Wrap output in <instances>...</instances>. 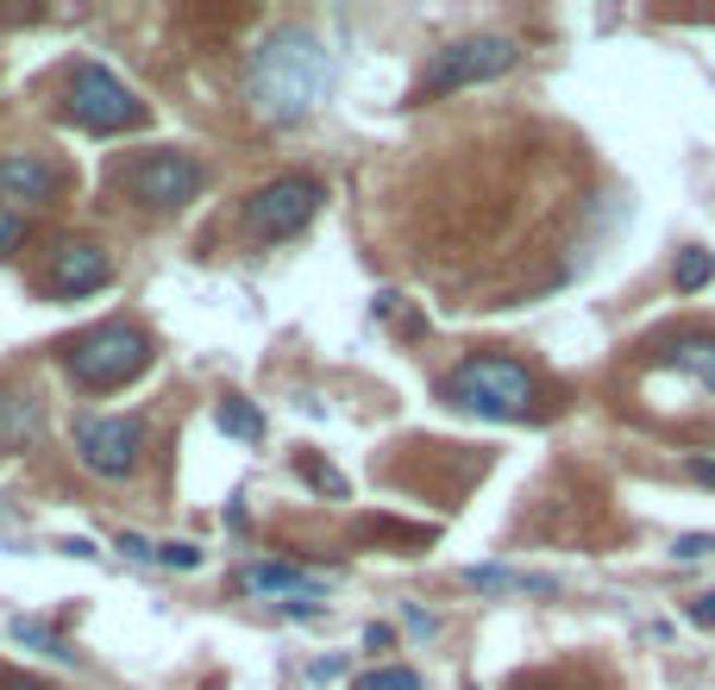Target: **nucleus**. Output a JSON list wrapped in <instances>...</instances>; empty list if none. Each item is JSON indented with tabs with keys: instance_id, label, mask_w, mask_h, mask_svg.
<instances>
[{
	"instance_id": "14",
	"label": "nucleus",
	"mask_w": 715,
	"mask_h": 690,
	"mask_svg": "<svg viewBox=\"0 0 715 690\" xmlns=\"http://www.w3.org/2000/svg\"><path fill=\"white\" fill-rule=\"evenodd\" d=\"M671 364H678L696 389L715 396V339H684V346H671Z\"/></svg>"
},
{
	"instance_id": "13",
	"label": "nucleus",
	"mask_w": 715,
	"mask_h": 690,
	"mask_svg": "<svg viewBox=\"0 0 715 690\" xmlns=\"http://www.w3.org/2000/svg\"><path fill=\"white\" fill-rule=\"evenodd\" d=\"M464 584L477 590H534V596H553L559 578H540V571H502V565H471L464 571Z\"/></svg>"
},
{
	"instance_id": "27",
	"label": "nucleus",
	"mask_w": 715,
	"mask_h": 690,
	"mask_svg": "<svg viewBox=\"0 0 715 690\" xmlns=\"http://www.w3.org/2000/svg\"><path fill=\"white\" fill-rule=\"evenodd\" d=\"M402 621H409L414 634H434V615H427V609H409V615H402Z\"/></svg>"
},
{
	"instance_id": "26",
	"label": "nucleus",
	"mask_w": 715,
	"mask_h": 690,
	"mask_svg": "<svg viewBox=\"0 0 715 690\" xmlns=\"http://www.w3.org/2000/svg\"><path fill=\"white\" fill-rule=\"evenodd\" d=\"M690 615H696L703 628H715V590H710V596H696V603H690Z\"/></svg>"
},
{
	"instance_id": "5",
	"label": "nucleus",
	"mask_w": 715,
	"mask_h": 690,
	"mask_svg": "<svg viewBox=\"0 0 715 690\" xmlns=\"http://www.w3.org/2000/svg\"><path fill=\"white\" fill-rule=\"evenodd\" d=\"M202 182H207V170L189 152H145V157H132L126 170H120V189H126L138 207H157V214L189 207L195 195H202Z\"/></svg>"
},
{
	"instance_id": "16",
	"label": "nucleus",
	"mask_w": 715,
	"mask_h": 690,
	"mask_svg": "<svg viewBox=\"0 0 715 690\" xmlns=\"http://www.w3.org/2000/svg\"><path fill=\"white\" fill-rule=\"evenodd\" d=\"M715 277V264H710V252H696V245H690L684 257H678V289H684V295H696V289H703V282Z\"/></svg>"
},
{
	"instance_id": "20",
	"label": "nucleus",
	"mask_w": 715,
	"mask_h": 690,
	"mask_svg": "<svg viewBox=\"0 0 715 690\" xmlns=\"http://www.w3.org/2000/svg\"><path fill=\"white\" fill-rule=\"evenodd\" d=\"M715 553V534H678L671 540V559H710Z\"/></svg>"
},
{
	"instance_id": "28",
	"label": "nucleus",
	"mask_w": 715,
	"mask_h": 690,
	"mask_svg": "<svg viewBox=\"0 0 715 690\" xmlns=\"http://www.w3.org/2000/svg\"><path fill=\"white\" fill-rule=\"evenodd\" d=\"M0 690H45V685H32V678H0Z\"/></svg>"
},
{
	"instance_id": "23",
	"label": "nucleus",
	"mask_w": 715,
	"mask_h": 690,
	"mask_svg": "<svg viewBox=\"0 0 715 690\" xmlns=\"http://www.w3.org/2000/svg\"><path fill=\"white\" fill-rule=\"evenodd\" d=\"M120 553L145 565V559H152V540H145V534H120Z\"/></svg>"
},
{
	"instance_id": "8",
	"label": "nucleus",
	"mask_w": 715,
	"mask_h": 690,
	"mask_svg": "<svg viewBox=\"0 0 715 690\" xmlns=\"http://www.w3.org/2000/svg\"><path fill=\"white\" fill-rule=\"evenodd\" d=\"M138 446H145V427L126 414H82L76 421V459L95 477H126L138 464Z\"/></svg>"
},
{
	"instance_id": "6",
	"label": "nucleus",
	"mask_w": 715,
	"mask_h": 690,
	"mask_svg": "<svg viewBox=\"0 0 715 690\" xmlns=\"http://www.w3.org/2000/svg\"><path fill=\"white\" fill-rule=\"evenodd\" d=\"M70 120L88 126V132H132L145 120V107H138V95H132L113 70L76 63V70H70Z\"/></svg>"
},
{
	"instance_id": "11",
	"label": "nucleus",
	"mask_w": 715,
	"mask_h": 690,
	"mask_svg": "<svg viewBox=\"0 0 715 690\" xmlns=\"http://www.w3.org/2000/svg\"><path fill=\"white\" fill-rule=\"evenodd\" d=\"M0 195L20 202V207L51 202L57 195V170L45 164V157H32V152H7L0 157Z\"/></svg>"
},
{
	"instance_id": "9",
	"label": "nucleus",
	"mask_w": 715,
	"mask_h": 690,
	"mask_svg": "<svg viewBox=\"0 0 715 690\" xmlns=\"http://www.w3.org/2000/svg\"><path fill=\"white\" fill-rule=\"evenodd\" d=\"M113 282V257L101 245H88V239H70V245H57L51 257V289L57 295H95Z\"/></svg>"
},
{
	"instance_id": "10",
	"label": "nucleus",
	"mask_w": 715,
	"mask_h": 690,
	"mask_svg": "<svg viewBox=\"0 0 715 690\" xmlns=\"http://www.w3.org/2000/svg\"><path fill=\"white\" fill-rule=\"evenodd\" d=\"M239 590L245 596H282V603H295V596H314L320 603V578L314 571H302V565H282V559H257V565H245L239 571Z\"/></svg>"
},
{
	"instance_id": "22",
	"label": "nucleus",
	"mask_w": 715,
	"mask_h": 690,
	"mask_svg": "<svg viewBox=\"0 0 715 690\" xmlns=\"http://www.w3.org/2000/svg\"><path fill=\"white\" fill-rule=\"evenodd\" d=\"M20 239H26V227H20V214H13V207H0V257L13 252Z\"/></svg>"
},
{
	"instance_id": "21",
	"label": "nucleus",
	"mask_w": 715,
	"mask_h": 690,
	"mask_svg": "<svg viewBox=\"0 0 715 690\" xmlns=\"http://www.w3.org/2000/svg\"><path fill=\"white\" fill-rule=\"evenodd\" d=\"M307 471V484L314 489H327V496H346V477H339V471H327V464H302Z\"/></svg>"
},
{
	"instance_id": "4",
	"label": "nucleus",
	"mask_w": 715,
	"mask_h": 690,
	"mask_svg": "<svg viewBox=\"0 0 715 690\" xmlns=\"http://www.w3.org/2000/svg\"><path fill=\"white\" fill-rule=\"evenodd\" d=\"M514 63H521V45H514V38H496V32H489V38H459V45L434 51V63L421 70V95H459V88L509 76Z\"/></svg>"
},
{
	"instance_id": "19",
	"label": "nucleus",
	"mask_w": 715,
	"mask_h": 690,
	"mask_svg": "<svg viewBox=\"0 0 715 690\" xmlns=\"http://www.w3.org/2000/svg\"><path fill=\"white\" fill-rule=\"evenodd\" d=\"M358 690H421V678H414V671H402V665H389V671L358 678Z\"/></svg>"
},
{
	"instance_id": "15",
	"label": "nucleus",
	"mask_w": 715,
	"mask_h": 690,
	"mask_svg": "<svg viewBox=\"0 0 715 690\" xmlns=\"http://www.w3.org/2000/svg\"><path fill=\"white\" fill-rule=\"evenodd\" d=\"M214 421H220V434H232V439H264L257 409H252V402H239V396H227V402L214 409Z\"/></svg>"
},
{
	"instance_id": "2",
	"label": "nucleus",
	"mask_w": 715,
	"mask_h": 690,
	"mask_svg": "<svg viewBox=\"0 0 715 690\" xmlns=\"http://www.w3.org/2000/svg\"><path fill=\"white\" fill-rule=\"evenodd\" d=\"M439 396L464 414H484V421H528V409H534V384L509 359H464L439 384Z\"/></svg>"
},
{
	"instance_id": "18",
	"label": "nucleus",
	"mask_w": 715,
	"mask_h": 690,
	"mask_svg": "<svg viewBox=\"0 0 715 690\" xmlns=\"http://www.w3.org/2000/svg\"><path fill=\"white\" fill-rule=\"evenodd\" d=\"M157 565H170V571H195L202 565V546H189V540H170V546H152Z\"/></svg>"
},
{
	"instance_id": "12",
	"label": "nucleus",
	"mask_w": 715,
	"mask_h": 690,
	"mask_svg": "<svg viewBox=\"0 0 715 690\" xmlns=\"http://www.w3.org/2000/svg\"><path fill=\"white\" fill-rule=\"evenodd\" d=\"M32 439H38V402L32 396H0V459L26 452Z\"/></svg>"
},
{
	"instance_id": "17",
	"label": "nucleus",
	"mask_w": 715,
	"mask_h": 690,
	"mask_svg": "<svg viewBox=\"0 0 715 690\" xmlns=\"http://www.w3.org/2000/svg\"><path fill=\"white\" fill-rule=\"evenodd\" d=\"M13 640H26V646H45L51 659H76V653H70V646H63L51 628H38V621H13Z\"/></svg>"
},
{
	"instance_id": "3",
	"label": "nucleus",
	"mask_w": 715,
	"mask_h": 690,
	"mask_svg": "<svg viewBox=\"0 0 715 690\" xmlns=\"http://www.w3.org/2000/svg\"><path fill=\"white\" fill-rule=\"evenodd\" d=\"M63 364H70V377L82 389H120L152 364V339L138 327H126V320H107V327L82 332L76 346L63 352Z\"/></svg>"
},
{
	"instance_id": "1",
	"label": "nucleus",
	"mask_w": 715,
	"mask_h": 690,
	"mask_svg": "<svg viewBox=\"0 0 715 690\" xmlns=\"http://www.w3.org/2000/svg\"><path fill=\"white\" fill-rule=\"evenodd\" d=\"M332 88V57L327 45L302 26H282L270 32L264 45L245 63V95H252V113L270 120V126H295L307 120L314 107L327 101Z\"/></svg>"
},
{
	"instance_id": "25",
	"label": "nucleus",
	"mask_w": 715,
	"mask_h": 690,
	"mask_svg": "<svg viewBox=\"0 0 715 690\" xmlns=\"http://www.w3.org/2000/svg\"><path fill=\"white\" fill-rule=\"evenodd\" d=\"M389 640H396V634H389L384 621H371V628H364V646H371V653H384Z\"/></svg>"
},
{
	"instance_id": "24",
	"label": "nucleus",
	"mask_w": 715,
	"mask_h": 690,
	"mask_svg": "<svg viewBox=\"0 0 715 690\" xmlns=\"http://www.w3.org/2000/svg\"><path fill=\"white\" fill-rule=\"evenodd\" d=\"M307 678H320V685H327V678H346V659H314L307 665Z\"/></svg>"
},
{
	"instance_id": "7",
	"label": "nucleus",
	"mask_w": 715,
	"mask_h": 690,
	"mask_svg": "<svg viewBox=\"0 0 715 690\" xmlns=\"http://www.w3.org/2000/svg\"><path fill=\"white\" fill-rule=\"evenodd\" d=\"M320 202H327V195H320L314 177H277L245 202V220H252L257 239H295V232L320 214Z\"/></svg>"
}]
</instances>
